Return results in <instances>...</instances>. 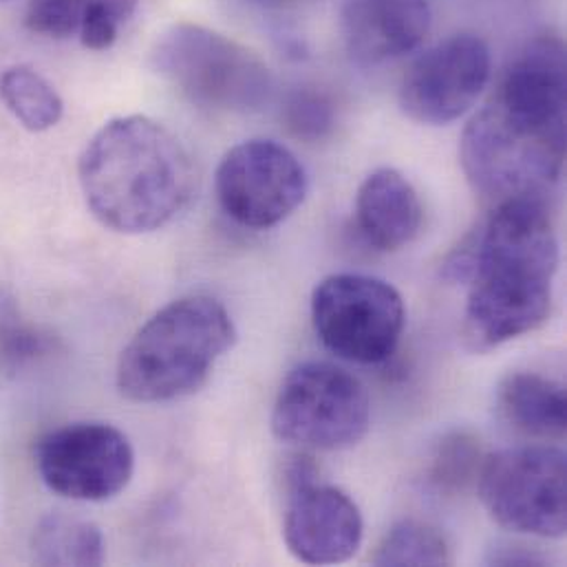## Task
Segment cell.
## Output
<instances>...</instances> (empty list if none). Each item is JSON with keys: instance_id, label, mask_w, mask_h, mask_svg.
Instances as JSON below:
<instances>
[{"instance_id": "6da1fadb", "label": "cell", "mask_w": 567, "mask_h": 567, "mask_svg": "<svg viewBox=\"0 0 567 567\" xmlns=\"http://www.w3.org/2000/svg\"><path fill=\"white\" fill-rule=\"evenodd\" d=\"M559 239L544 197L493 206L480 228L451 255L444 277L468 285L462 336L486 353L537 331L553 311Z\"/></svg>"}, {"instance_id": "7a4b0ae2", "label": "cell", "mask_w": 567, "mask_h": 567, "mask_svg": "<svg viewBox=\"0 0 567 567\" xmlns=\"http://www.w3.org/2000/svg\"><path fill=\"white\" fill-rule=\"evenodd\" d=\"M78 179L91 215L120 235L164 228L190 204L197 188L188 148L146 115L106 122L84 146Z\"/></svg>"}, {"instance_id": "3957f363", "label": "cell", "mask_w": 567, "mask_h": 567, "mask_svg": "<svg viewBox=\"0 0 567 567\" xmlns=\"http://www.w3.org/2000/svg\"><path fill=\"white\" fill-rule=\"evenodd\" d=\"M237 327L210 296H184L151 316L117 362V389L131 402L157 404L197 393L235 347Z\"/></svg>"}, {"instance_id": "277c9868", "label": "cell", "mask_w": 567, "mask_h": 567, "mask_svg": "<svg viewBox=\"0 0 567 567\" xmlns=\"http://www.w3.org/2000/svg\"><path fill=\"white\" fill-rule=\"evenodd\" d=\"M153 71L197 106L255 113L270 104L275 75L241 42L193 22L168 27L153 44Z\"/></svg>"}, {"instance_id": "5b68a950", "label": "cell", "mask_w": 567, "mask_h": 567, "mask_svg": "<svg viewBox=\"0 0 567 567\" xmlns=\"http://www.w3.org/2000/svg\"><path fill=\"white\" fill-rule=\"evenodd\" d=\"M460 159L475 193L493 206L544 197L564 175L566 137L537 131L491 102L466 124Z\"/></svg>"}, {"instance_id": "8992f818", "label": "cell", "mask_w": 567, "mask_h": 567, "mask_svg": "<svg viewBox=\"0 0 567 567\" xmlns=\"http://www.w3.org/2000/svg\"><path fill=\"white\" fill-rule=\"evenodd\" d=\"M364 384L331 362H305L281 384L272 409L275 435L305 451H344L369 431Z\"/></svg>"}, {"instance_id": "52a82bcc", "label": "cell", "mask_w": 567, "mask_h": 567, "mask_svg": "<svg viewBox=\"0 0 567 567\" xmlns=\"http://www.w3.org/2000/svg\"><path fill=\"white\" fill-rule=\"evenodd\" d=\"M477 493L506 530L561 539L567 530V460L557 446L533 444L484 457Z\"/></svg>"}, {"instance_id": "ba28073f", "label": "cell", "mask_w": 567, "mask_h": 567, "mask_svg": "<svg viewBox=\"0 0 567 567\" xmlns=\"http://www.w3.org/2000/svg\"><path fill=\"white\" fill-rule=\"evenodd\" d=\"M311 320L322 344L358 364L389 360L402 338V293L367 275H331L311 293Z\"/></svg>"}, {"instance_id": "9c48e42d", "label": "cell", "mask_w": 567, "mask_h": 567, "mask_svg": "<svg viewBox=\"0 0 567 567\" xmlns=\"http://www.w3.org/2000/svg\"><path fill=\"white\" fill-rule=\"evenodd\" d=\"M33 460L44 486L71 502H109L135 473L128 437L106 422H73L44 433Z\"/></svg>"}, {"instance_id": "30bf717a", "label": "cell", "mask_w": 567, "mask_h": 567, "mask_svg": "<svg viewBox=\"0 0 567 567\" xmlns=\"http://www.w3.org/2000/svg\"><path fill=\"white\" fill-rule=\"evenodd\" d=\"M215 188L233 221L250 230H270L302 206L309 179L300 159L284 144L248 140L224 155Z\"/></svg>"}, {"instance_id": "8fae6325", "label": "cell", "mask_w": 567, "mask_h": 567, "mask_svg": "<svg viewBox=\"0 0 567 567\" xmlns=\"http://www.w3.org/2000/svg\"><path fill=\"white\" fill-rule=\"evenodd\" d=\"M491 80V49L482 35L455 33L424 51L400 84L406 117L446 126L466 115Z\"/></svg>"}, {"instance_id": "7c38bea8", "label": "cell", "mask_w": 567, "mask_h": 567, "mask_svg": "<svg viewBox=\"0 0 567 567\" xmlns=\"http://www.w3.org/2000/svg\"><path fill=\"white\" fill-rule=\"evenodd\" d=\"M364 537L355 502L336 486L318 480L289 488L284 539L293 559L307 566L349 561Z\"/></svg>"}, {"instance_id": "4fadbf2b", "label": "cell", "mask_w": 567, "mask_h": 567, "mask_svg": "<svg viewBox=\"0 0 567 567\" xmlns=\"http://www.w3.org/2000/svg\"><path fill=\"white\" fill-rule=\"evenodd\" d=\"M566 44L539 35L508 66L493 102L537 131L566 137Z\"/></svg>"}, {"instance_id": "5bb4252c", "label": "cell", "mask_w": 567, "mask_h": 567, "mask_svg": "<svg viewBox=\"0 0 567 567\" xmlns=\"http://www.w3.org/2000/svg\"><path fill=\"white\" fill-rule=\"evenodd\" d=\"M431 24L429 0H347L340 13L347 53L362 66H378L415 51Z\"/></svg>"}, {"instance_id": "9a60e30c", "label": "cell", "mask_w": 567, "mask_h": 567, "mask_svg": "<svg viewBox=\"0 0 567 567\" xmlns=\"http://www.w3.org/2000/svg\"><path fill=\"white\" fill-rule=\"evenodd\" d=\"M424 208L413 184L395 168H378L355 195V224L362 239L380 252H398L422 230Z\"/></svg>"}, {"instance_id": "2e32d148", "label": "cell", "mask_w": 567, "mask_h": 567, "mask_svg": "<svg viewBox=\"0 0 567 567\" xmlns=\"http://www.w3.org/2000/svg\"><path fill=\"white\" fill-rule=\"evenodd\" d=\"M137 0H31L24 24L49 38H78L86 49L104 51L115 44Z\"/></svg>"}, {"instance_id": "e0dca14e", "label": "cell", "mask_w": 567, "mask_h": 567, "mask_svg": "<svg viewBox=\"0 0 567 567\" xmlns=\"http://www.w3.org/2000/svg\"><path fill=\"white\" fill-rule=\"evenodd\" d=\"M497 404L504 420L524 435L537 440L566 437V389L553 378L515 371L502 380Z\"/></svg>"}, {"instance_id": "ac0fdd59", "label": "cell", "mask_w": 567, "mask_h": 567, "mask_svg": "<svg viewBox=\"0 0 567 567\" xmlns=\"http://www.w3.org/2000/svg\"><path fill=\"white\" fill-rule=\"evenodd\" d=\"M31 557L38 566H102L104 537L93 522L47 515L33 528Z\"/></svg>"}, {"instance_id": "d6986e66", "label": "cell", "mask_w": 567, "mask_h": 567, "mask_svg": "<svg viewBox=\"0 0 567 567\" xmlns=\"http://www.w3.org/2000/svg\"><path fill=\"white\" fill-rule=\"evenodd\" d=\"M51 349V338L31 322L16 293L0 285V384L29 373Z\"/></svg>"}, {"instance_id": "ffe728a7", "label": "cell", "mask_w": 567, "mask_h": 567, "mask_svg": "<svg viewBox=\"0 0 567 567\" xmlns=\"http://www.w3.org/2000/svg\"><path fill=\"white\" fill-rule=\"evenodd\" d=\"M0 100L16 122L33 133L53 128L64 111L62 97L51 82L24 64L2 71Z\"/></svg>"}, {"instance_id": "44dd1931", "label": "cell", "mask_w": 567, "mask_h": 567, "mask_svg": "<svg viewBox=\"0 0 567 567\" xmlns=\"http://www.w3.org/2000/svg\"><path fill=\"white\" fill-rule=\"evenodd\" d=\"M451 559V546L437 528L415 519H404L382 537L371 557V564L435 567L449 566Z\"/></svg>"}, {"instance_id": "7402d4cb", "label": "cell", "mask_w": 567, "mask_h": 567, "mask_svg": "<svg viewBox=\"0 0 567 567\" xmlns=\"http://www.w3.org/2000/svg\"><path fill=\"white\" fill-rule=\"evenodd\" d=\"M484 451L480 440L468 431H453L446 433L429 462V482L440 491L449 495H457L468 491L477 484L482 464H484Z\"/></svg>"}, {"instance_id": "603a6c76", "label": "cell", "mask_w": 567, "mask_h": 567, "mask_svg": "<svg viewBox=\"0 0 567 567\" xmlns=\"http://www.w3.org/2000/svg\"><path fill=\"white\" fill-rule=\"evenodd\" d=\"M285 122L293 135L318 140L333 126L331 102L313 91H296L285 104Z\"/></svg>"}, {"instance_id": "cb8c5ba5", "label": "cell", "mask_w": 567, "mask_h": 567, "mask_svg": "<svg viewBox=\"0 0 567 567\" xmlns=\"http://www.w3.org/2000/svg\"><path fill=\"white\" fill-rule=\"evenodd\" d=\"M488 564H493V566H544L546 559L524 546L502 544V546L493 548Z\"/></svg>"}, {"instance_id": "d4e9b609", "label": "cell", "mask_w": 567, "mask_h": 567, "mask_svg": "<svg viewBox=\"0 0 567 567\" xmlns=\"http://www.w3.org/2000/svg\"><path fill=\"white\" fill-rule=\"evenodd\" d=\"M250 2H257V4H264V7H284V4L296 2V0H250Z\"/></svg>"}]
</instances>
